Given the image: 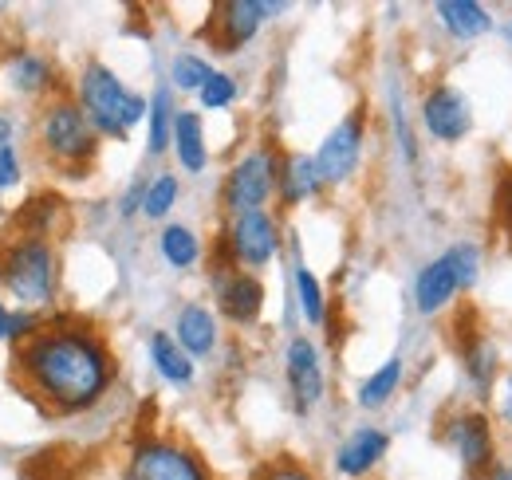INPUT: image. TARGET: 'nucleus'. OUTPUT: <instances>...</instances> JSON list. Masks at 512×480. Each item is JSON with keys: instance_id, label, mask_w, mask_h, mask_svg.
<instances>
[{"instance_id": "obj_27", "label": "nucleus", "mask_w": 512, "mask_h": 480, "mask_svg": "<svg viewBox=\"0 0 512 480\" xmlns=\"http://www.w3.org/2000/svg\"><path fill=\"white\" fill-rule=\"evenodd\" d=\"M296 292H300L304 319H308V323H323V288L308 268H296Z\"/></svg>"}, {"instance_id": "obj_26", "label": "nucleus", "mask_w": 512, "mask_h": 480, "mask_svg": "<svg viewBox=\"0 0 512 480\" xmlns=\"http://www.w3.org/2000/svg\"><path fill=\"white\" fill-rule=\"evenodd\" d=\"M12 83H16L20 91H40V87L48 83V63L40 60V56H32V52L16 56V60H12Z\"/></svg>"}, {"instance_id": "obj_7", "label": "nucleus", "mask_w": 512, "mask_h": 480, "mask_svg": "<svg viewBox=\"0 0 512 480\" xmlns=\"http://www.w3.org/2000/svg\"><path fill=\"white\" fill-rule=\"evenodd\" d=\"M359 154H363V111L347 115L327 138H323L320 154H316V166H320L323 181H347L359 166Z\"/></svg>"}, {"instance_id": "obj_6", "label": "nucleus", "mask_w": 512, "mask_h": 480, "mask_svg": "<svg viewBox=\"0 0 512 480\" xmlns=\"http://www.w3.org/2000/svg\"><path fill=\"white\" fill-rule=\"evenodd\" d=\"M280 185V170H276V154L272 150H256L249 158H241L233 166V174L225 181V205L241 217V213H256L272 189Z\"/></svg>"}, {"instance_id": "obj_12", "label": "nucleus", "mask_w": 512, "mask_h": 480, "mask_svg": "<svg viewBox=\"0 0 512 480\" xmlns=\"http://www.w3.org/2000/svg\"><path fill=\"white\" fill-rule=\"evenodd\" d=\"M288 382H292V394H296V406L300 410H312L323 394V370L320 355L308 339H292L288 347Z\"/></svg>"}, {"instance_id": "obj_20", "label": "nucleus", "mask_w": 512, "mask_h": 480, "mask_svg": "<svg viewBox=\"0 0 512 480\" xmlns=\"http://www.w3.org/2000/svg\"><path fill=\"white\" fill-rule=\"evenodd\" d=\"M150 359H154V366L162 370V378H170V382H190L193 378L190 355H186L182 343L170 339L166 331H158V335L150 339Z\"/></svg>"}, {"instance_id": "obj_5", "label": "nucleus", "mask_w": 512, "mask_h": 480, "mask_svg": "<svg viewBox=\"0 0 512 480\" xmlns=\"http://www.w3.org/2000/svg\"><path fill=\"white\" fill-rule=\"evenodd\" d=\"M127 480H209L205 465L174 441H142L127 461Z\"/></svg>"}, {"instance_id": "obj_28", "label": "nucleus", "mask_w": 512, "mask_h": 480, "mask_svg": "<svg viewBox=\"0 0 512 480\" xmlns=\"http://www.w3.org/2000/svg\"><path fill=\"white\" fill-rule=\"evenodd\" d=\"M209 79H213V67L201 60V56H178L174 60V83L182 91H201Z\"/></svg>"}, {"instance_id": "obj_11", "label": "nucleus", "mask_w": 512, "mask_h": 480, "mask_svg": "<svg viewBox=\"0 0 512 480\" xmlns=\"http://www.w3.org/2000/svg\"><path fill=\"white\" fill-rule=\"evenodd\" d=\"M280 8H284V4H260V0H229V4H221V8H217V20H213V28H217V48H221V52L241 48L245 40L256 36L260 20H264V16H276Z\"/></svg>"}, {"instance_id": "obj_23", "label": "nucleus", "mask_w": 512, "mask_h": 480, "mask_svg": "<svg viewBox=\"0 0 512 480\" xmlns=\"http://www.w3.org/2000/svg\"><path fill=\"white\" fill-rule=\"evenodd\" d=\"M465 370H469V378H473L481 390H489V382H493V374H497V347H493L489 339H469V343H465Z\"/></svg>"}, {"instance_id": "obj_14", "label": "nucleus", "mask_w": 512, "mask_h": 480, "mask_svg": "<svg viewBox=\"0 0 512 480\" xmlns=\"http://www.w3.org/2000/svg\"><path fill=\"white\" fill-rule=\"evenodd\" d=\"M461 284H457V272H453V260L446 256H438L434 264H426L422 268V276H418V288H414V296H418V311H426V315H434V311H442L449 300H453V292H457Z\"/></svg>"}, {"instance_id": "obj_2", "label": "nucleus", "mask_w": 512, "mask_h": 480, "mask_svg": "<svg viewBox=\"0 0 512 480\" xmlns=\"http://www.w3.org/2000/svg\"><path fill=\"white\" fill-rule=\"evenodd\" d=\"M79 107L87 111L91 126L123 138L130 126H138L142 119H150V103L142 95L127 91L119 83V75L103 63H87L79 75Z\"/></svg>"}, {"instance_id": "obj_37", "label": "nucleus", "mask_w": 512, "mask_h": 480, "mask_svg": "<svg viewBox=\"0 0 512 480\" xmlns=\"http://www.w3.org/2000/svg\"><path fill=\"white\" fill-rule=\"evenodd\" d=\"M505 480H512V461H509V473H505Z\"/></svg>"}, {"instance_id": "obj_9", "label": "nucleus", "mask_w": 512, "mask_h": 480, "mask_svg": "<svg viewBox=\"0 0 512 480\" xmlns=\"http://www.w3.org/2000/svg\"><path fill=\"white\" fill-rule=\"evenodd\" d=\"M229 248H233V256H237L241 264H253V268L268 264V260L276 256V248H280L276 221H272L264 209H256V213H241V217L233 221Z\"/></svg>"}, {"instance_id": "obj_13", "label": "nucleus", "mask_w": 512, "mask_h": 480, "mask_svg": "<svg viewBox=\"0 0 512 480\" xmlns=\"http://www.w3.org/2000/svg\"><path fill=\"white\" fill-rule=\"evenodd\" d=\"M217 296H221V311L233 323H253L256 315H260V303H264V288L249 272H229L217 284Z\"/></svg>"}, {"instance_id": "obj_30", "label": "nucleus", "mask_w": 512, "mask_h": 480, "mask_svg": "<svg viewBox=\"0 0 512 480\" xmlns=\"http://www.w3.org/2000/svg\"><path fill=\"white\" fill-rule=\"evenodd\" d=\"M256 480H316V477H312L304 465H296V461L284 457V461H272L268 469H260V477Z\"/></svg>"}, {"instance_id": "obj_29", "label": "nucleus", "mask_w": 512, "mask_h": 480, "mask_svg": "<svg viewBox=\"0 0 512 480\" xmlns=\"http://www.w3.org/2000/svg\"><path fill=\"white\" fill-rule=\"evenodd\" d=\"M201 95V107H209V111H217V107H229L233 99H237V83H233V75H221V71H213V79L197 91Z\"/></svg>"}, {"instance_id": "obj_1", "label": "nucleus", "mask_w": 512, "mask_h": 480, "mask_svg": "<svg viewBox=\"0 0 512 480\" xmlns=\"http://www.w3.org/2000/svg\"><path fill=\"white\" fill-rule=\"evenodd\" d=\"M12 366L16 382L60 414L95 406L115 378L107 347L79 327H40L16 347Z\"/></svg>"}, {"instance_id": "obj_21", "label": "nucleus", "mask_w": 512, "mask_h": 480, "mask_svg": "<svg viewBox=\"0 0 512 480\" xmlns=\"http://www.w3.org/2000/svg\"><path fill=\"white\" fill-rule=\"evenodd\" d=\"M398 382H402V359H386L363 386H359V406H367V410H379L386 398L398 390Z\"/></svg>"}, {"instance_id": "obj_35", "label": "nucleus", "mask_w": 512, "mask_h": 480, "mask_svg": "<svg viewBox=\"0 0 512 480\" xmlns=\"http://www.w3.org/2000/svg\"><path fill=\"white\" fill-rule=\"evenodd\" d=\"M12 146V122L0 115V150H8Z\"/></svg>"}, {"instance_id": "obj_34", "label": "nucleus", "mask_w": 512, "mask_h": 480, "mask_svg": "<svg viewBox=\"0 0 512 480\" xmlns=\"http://www.w3.org/2000/svg\"><path fill=\"white\" fill-rule=\"evenodd\" d=\"M501 414H505V421L512 425V374L505 378V394H501Z\"/></svg>"}, {"instance_id": "obj_24", "label": "nucleus", "mask_w": 512, "mask_h": 480, "mask_svg": "<svg viewBox=\"0 0 512 480\" xmlns=\"http://www.w3.org/2000/svg\"><path fill=\"white\" fill-rule=\"evenodd\" d=\"M162 256L174 264V268H190L197 260V237H193L186 225H170L162 233Z\"/></svg>"}, {"instance_id": "obj_16", "label": "nucleus", "mask_w": 512, "mask_h": 480, "mask_svg": "<svg viewBox=\"0 0 512 480\" xmlns=\"http://www.w3.org/2000/svg\"><path fill=\"white\" fill-rule=\"evenodd\" d=\"M320 185H323V178H320L316 158H308V154H288V158H284V170H280V197H284V205H300V201L312 197Z\"/></svg>"}, {"instance_id": "obj_17", "label": "nucleus", "mask_w": 512, "mask_h": 480, "mask_svg": "<svg viewBox=\"0 0 512 480\" xmlns=\"http://www.w3.org/2000/svg\"><path fill=\"white\" fill-rule=\"evenodd\" d=\"M178 343L186 355H209L217 347V323L201 303H190L178 315Z\"/></svg>"}, {"instance_id": "obj_3", "label": "nucleus", "mask_w": 512, "mask_h": 480, "mask_svg": "<svg viewBox=\"0 0 512 480\" xmlns=\"http://www.w3.org/2000/svg\"><path fill=\"white\" fill-rule=\"evenodd\" d=\"M0 284L24 303H48L56 296V256L36 233L8 240L0 248Z\"/></svg>"}, {"instance_id": "obj_18", "label": "nucleus", "mask_w": 512, "mask_h": 480, "mask_svg": "<svg viewBox=\"0 0 512 480\" xmlns=\"http://www.w3.org/2000/svg\"><path fill=\"white\" fill-rule=\"evenodd\" d=\"M438 16H442V24L449 28V36H457V40H473V36H481V32L493 28L489 12L481 4H473V0H442L438 4Z\"/></svg>"}, {"instance_id": "obj_31", "label": "nucleus", "mask_w": 512, "mask_h": 480, "mask_svg": "<svg viewBox=\"0 0 512 480\" xmlns=\"http://www.w3.org/2000/svg\"><path fill=\"white\" fill-rule=\"evenodd\" d=\"M449 260H453L457 284H461V288H469V284H473V276H477V256H473V248H453V252H449Z\"/></svg>"}, {"instance_id": "obj_36", "label": "nucleus", "mask_w": 512, "mask_h": 480, "mask_svg": "<svg viewBox=\"0 0 512 480\" xmlns=\"http://www.w3.org/2000/svg\"><path fill=\"white\" fill-rule=\"evenodd\" d=\"M8 323H12V315L0 307V339H8Z\"/></svg>"}, {"instance_id": "obj_15", "label": "nucleus", "mask_w": 512, "mask_h": 480, "mask_svg": "<svg viewBox=\"0 0 512 480\" xmlns=\"http://www.w3.org/2000/svg\"><path fill=\"white\" fill-rule=\"evenodd\" d=\"M383 453H386V433H379V429H359V433L339 449L335 465H339L343 477H367V473L383 461Z\"/></svg>"}, {"instance_id": "obj_19", "label": "nucleus", "mask_w": 512, "mask_h": 480, "mask_svg": "<svg viewBox=\"0 0 512 480\" xmlns=\"http://www.w3.org/2000/svg\"><path fill=\"white\" fill-rule=\"evenodd\" d=\"M174 146H178V158L190 174H201L205 170V130H201V115L193 111H178V122H174Z\"/></svg>"}, {"instance_id": "obj_38", "label": "nucleus", "mask_w": 512, "mask_h": 480, "mask_svg": "<svg viewBox=\"0 0 512 480\" xmlns=\"http://www.w3.org/2000/svg\"><path fill=\"white\" fill-rule=\"evenodd\" d=\"M509 36H512V28H509Z\"/></svg>"}, {"instance_id": "obj_25", "label": "nucleus", "mask_w": 512, "mask_h": 480, "mask_svg": "<svg viewBox=\"0 0 512 480\" xmlns=\"http://www.w3.org/2000/svg\"><path fill=\"white\" fill-rule=\"evenodd\" d=\"M174 201H178V178H174V174H158V178H154V185L146 189L142 213H146V217H166Z\"/></svg>"}, {"instance_id": "obj_4", "label": "nucleus", "mask_w": 512, "mask_h": 480, "mask_svg": "<svg viewBox=\"0 0 512 480\" xmlns=\"http://www.w3.org/2000/svg\"><path fill=\"white\" fill-rule=\"evenodd\" d=\"M40 134H44V146L52 158L60 162H87L95 154V126L87 119L83 107L75 103H52L44 111V122H40Z\"/></svg>"}, {"instance_id": "obj_8", "label": "nucleus", "mask_w": 512, "mask_h": 480, "mask_svg": "<svg viewBox=\"0 0 512 480\" xmlns=\"http://www.w3.org/2000/svg\"><path fill=\"white\" fill-rule=\"evenodd\" d=\"M422 126L438 138V142H461L473 130V107L461 91L453 87H434L422 99Z\"/></svg>"}, {"instance_id": "obj_10", "label": "nucleus", "mask_w": 512, "mask_h": 480, "mask_svg": "<svg viewBox=\"0 0 512 480\" xmlns=\"http://www.w3.org/2000/svg\"><path fill=\"white\" fill-rule=\"evenodd\" d=\"M449 441L473 477H493V469H497L493 465V429H489L485 414H461L449 429Z\"/></svg>"}, {"instance_id": "obj_32", "label": "nucleus", "mask_w": 512, "mask_h": 480, "mask_svg": "<svg viewBox=\"0 0 512 480\" xmlns=\"http://www.w3.org/2000/svg\"><path fill=\"white\" fill-rule=\"evenodd\" d=\"M497 221L505 225V233H512V174L497 185Z\"/></svg>"}, {"instance_id": "obj_22", "label": "nucleus", "mask_w": 512, "mask_h": 480, "mask_svg": "<svg viewBox=\"0 0 512 480\" xmlns=\"http://www.w3.org/2000/svg\"><path fill=\"white\" fill-rule=\"evenodd\" d=\"M174 122H178V111H174L170 91H154V99H150V154H162L170 146Z\"/></svg>"}, {"instance_id": "obj_33", "label": "nucleus", "mask_w": 512, "mask_h": 480, "mask_svg": "<svg viewBox=\"0 0 512 480\" xmlns=\"http://www.w3.org/2000/svg\"><path fill=\"white\" fill-rule=\"evenodd\" d=\"M16 181H20V162H16L12 146H8V150H0V189H8Z\"/></svg>"}]
</instances>
